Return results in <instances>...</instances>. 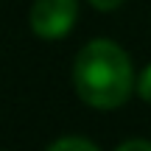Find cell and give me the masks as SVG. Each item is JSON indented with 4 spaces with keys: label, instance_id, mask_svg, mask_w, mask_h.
<instances>
[{
    "label": "cell",
    "instance_id": "obj_3",
    "mask_svg": "<svg viewBox=\"0 0 151 151\" xmlns=\"http://www.w3.org/2000/svg\"><path fill=\"white\" fill-rule=\"evenodd\" d=\"M48 148L50 151H67V148H73V151H98V146L92 140H87V137H59V140L48 143Z\"/></svg>",
    "mask_w": 151,
    "mask_h": 151
},
{
    "label": "cell",
    "instance_id": "obj_6",
    "mask_svg": "<svg viewBox=\"0 0 151 151\" xmlns=\"http://www.w3.org/2000/svg\"><path fill=\"white\" fill-rule=\"evenodd\" d=\"M90 6L98 11H115V9L123 6V0H90Z\"/></svg>",
    "mask_w": 151,
    "mask_h": 151
},
{
    "label": "cell",
    "instance_id": "obj_2",
    "mask_svg": "<svg viewBox=\"0 0 151 151\" xmlns=\"http://www.w3.org/2000/svg\"><path fill=\"white\" fill-rule=\"evenodd\" d=\"M78 20V0H34L28 25L45 42L62 39L73 31Z\"/></svg>",
    "mask_w": 151,
    "mask_h": 151
},
{
    "label": "cell",
    "instance_id": "obj_1",
    "mask_svg": "<svg viewBox=\"0 0 151 151\" xmlns=\"http://www.w3.org/2000/svg\"><path fill=\"white\" fill-rule=\"evenodd\" d=\"M134 84L129 53L112 39H92L76 53L73 87L87 106L112 112L129 101Z\"/></svg>",
    "mask_w": 151,
    "mask_h": 151
},
{
    "label": "cell",
    "instance_id": "obj_5",
    "mask_svg": "<svg viewBox=\"0 0 151 151\" xmlns=\"http://www.w3.org/2000/svg\"><path fill=\"white\" fill-rule=\"evenodd\" d=\"M134 148L151 151V140H123V143H118V151H134Z\"/></svg>",
    "mask_w": 151,
    "mask_h": 151
},
{
    "label": "cell",
    "instance_id": "obj_4",
    "mask_svg": "<svg viewBox=\"0 0 151 151\" xmlns=\"http://www.w3.org/2000/svg\"><path fill=\"white\" fill-rule=\"evenodd\" d=\"M134 90H137V95H140L146 104H151V65H148V67H143V73L137 76Z\"/></svg>",
    "mask_w": 151,
    "mask_h": 151
}]
</instances>
